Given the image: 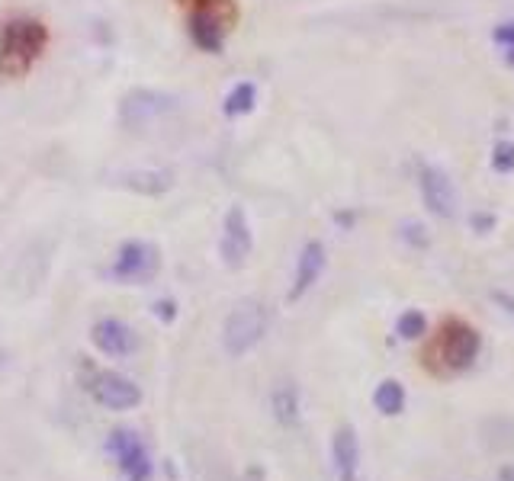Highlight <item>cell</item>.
Returning a JSON list of instances; mask_svg holds the SVG:
<instances>
[{
    "mask_svg": "<svg viewBox=\"0 0 514 481\" xmlns=\"http://www.w3.org/2000/svg\"><path fill=\"white\" fill-rule=\"evenodd\" d=\"M119 183L129 186L135 193L158 196V193H168L174 186V174L171 170H123V174H119Z\"/></svg>",
    "mask_w": 514,
    "mask_h": 481,
    "instance_id": "9a60e30c",
    "label": "cell"
},
{
    "mask_svg": "<svg viewBox=\"0 0 514 481\" xmlns=\"http://www.w3.org/2000/svg\"><path fill=\"white\" fill-rule=\"evenodd\" d=\"M87 392L107 411H132L142 405V389L132 379L119 376L113 369H94L87 376Z\"/></svg>",
    "mask_w": 514,
    "mask_h": 481,
    "instance_id": "8992f818",
    "label": "cell"
},
{
    "mask_svg": "<svg viewBox=\"0 0 514 481\" xmlns=\"http://www.w3.org/2000/svg\"><path fill=\"white\" fill-rule=\"evenodd\" d=\"M492 228H495V215H489V212H476L473 215V231H476V235H489Z\"/></svg>",
    "mask_w": 514,
    "mask_h": 481,
    "instance_id": "7402d4cb",
    "label": "cell"
},
{
    "mask_svg": "<svg viewBox=\"0 0 514 481\" xmlns=\"http://www.w3.org/2000/svg\"><path fill=\"white\" fill-rule=\"evenodd\" d=\"M479 353H482V337L473 324L463 318H447L428 350V360L434 372H441V376H460V372L476 366Z\"/></svg>",
    "mask_w": 514,
    "mask_h": 481,
    "instance_id": "7a4b0ae2",
    "label": "cell"
},
{
    "mask_svg": "<svg viewBox=\"0 0 514 481\" xmlns=\"http://www.w3.org/2000/svg\"><path fill=\"white\" fill-rule=\"evenodd\" d=\"M174 106H177V100L171 93L139 87V90H129L123 103H119V122H123L129 132H142L148 126H155V122L164 119L168 113H174Z\"/></svg>",
    "mask_w": 514,
    "mask_h": 481,
    "instance_id": "277c9868",
    "label": "cell"
},
{
    "mask_svg": "<svg viewBox=\"0 0 514 481\" xmlns=\"http://www.w3.org/2000/svg\"><path fill=\"white\" fill-rule=\"evenodd\" d=\"M107 449L116 459L119 472L126 475V481H151V456L135 430H126V427L113 430L107 440Z\"/></svg>",
    "mask_w": 514,
    "mask_h": 481,
    "instance_id": "52a82bcc",
    "label": "cell"
},
{
    "mask_svg": "<svg viewBox=\"0 0 514 481\" xmlns=\"http://www.w3.org/2000/svg\"><path fill=\"white\" fill-rule=\"evenodd\" d=\"M492 299H495V305L502 308L508 318H514V296H508V292H492Z\"/></svg>",
    "mask_w": 514,
    "mask_h": 481,
    "instance_id": "cb8c5ba5",
    "label": "cell"
},
{
    "mask_svg": "<svg viewBox=\"0 0 514 481\" xmlns=\"http://www.w3.org/2000/svg\"><path fill=\"white\" fill-rule=\"evenodd\" d=\"M325 263H328V251L322 241H309L306 247L299 251L296 260V273H293V286H290V302H299L306 292L319 283V276L325 273Z\"/></svg>",
    "mask_w": 514,
    "mask_h": 481,
    "instance_id": "8fae6325",
    "label": "cell"
},
{
    "mask_svg": "<svg viewBox=\"0 0 514 481\" xmlns=\"http://www.w3.org/2000/svg\"><path fill=\"white\" fill-rule=\"evenodd\" d=\"M270 411H274L277 424L283 427H296L302 417V398L293 382H280L274 392H270Z\"/></svg>",
    "mask_w": 514,
    "mask_h": 481,
    "instance_id": "5bb4252c",
    "label": "cell"
},
{
    "mask_svg": "<svg viewBox=\"0 0 514 481\" xmlns=\"http://www.w3.org/2000/svg\"><path fill=\"white\" fill-rule=\"evenodd\" d=\"M418 190H421V203H425V209L434 215V219L447 222L457 215V190H453V180L441 167L421 164L418 167Z\"/></svg>",
    "mask_w": 514,
    "mask_h": 481,
    "instance_id": "ba28073f",
    "label": "cell"
},
{
    "mask_svg": "<svg viewBox=\"0 0 514 481\" xmlns=\"http://www.w3.org/2000/svg\"><path fill=\"white\" fill-rule=\"evenodd\" d=\"M267 328H270V312H267L264 302H257V299L238 302L229 312V318H225V324H222L225 353H229L232 360L251 353L267 337Z\"/></svg>",
    "mask_w": 514,
    "mask_h": 481,
    "instance_id": "3957f363",
    "label": "cell"
},
{
    "mask_svg": "<svg viewBox=\"0 0 514 481\" xmlns=\"http://www.w3.org/2000/svg\"><path fill=\"white\" fill-rule=\"evenodd\" d=\"M505 65L514 68V49H505Z\"/></svg>",
    "mask_w": 514,
    "mask_h": 481,
    "instance_id": "4316f807",
    "label": "cell"
},
{
    "mask_svg": "<svg viewBox=\"0 0 514 481\" xmlns=\"http://www.w3.org/2000/svg\"><path fill=\"white\" fill-rule=\"evenodd\" d=\"M254 103H257V87H254L251 81H241V84H235L229 93H225L222 113H225V116H232V119L248 116V113L254 110Z\"/></svg>",
    "mask_w": 514,
    "mask_h": 481,
    "instance_id": "e0dca14e",
    "label": "cell"
},
{
    "mask_svg": "<svg viewBox=\"0 0 514 481\" xmlns=\"http://www.w3.org/2000/svg\"><path fill=\"white\" fill-rule=\"evenodd\" d=\"M251 247H254V235H251L248 215L241 212V206H232L229 215H225V222H222V238H219L222 263L229 270H241L251 257Z\"/></svg>",
    "mask_w": 514,
    "mask_h": 481,
    "instance_id": "9c48e42d",
    "label": "cell"
},
{
    "mask_svg": "<svg viewBox=\"0 0 514 481\" xmlns=\"http://www.w3.org/2000/svg\"><path fill=\"white\" fill-rule=\"evenodd\" d=\"M331 465L338 481H364L360 478V440L354 427H338L331 437Z\"/></svg>",
    "mask_w": 514,
    "mask_h": 481,
    "instance_id": "4fadbf2b",
    "label": "cell"
},
{
    "mask_svg": "<svg viewBox=\"0 0 514 481\" xmlns=\"http://www.w3.org/2000/svg\"><path fill=\"white\" fill-rule=\"evenodd\" d=\"M190 42L196 45L200 52L206 55H219L222 45H225V20L219 17V13L213 7H196L190 13Z\"/></svg>",
    "mask_w": 514,
    "mask_h": 481,
    "instance_id": "7c38bea8",
    "label": "cell"
},
{
    "mask_svg": "<svg viewBox=\"0 0 514 481\" xmlns=\"http://www.w3.org/2000/svg\"><path fill=\"white\" fill-rule=\"evenodd\" d=\"M402 238L408 241V244H415V247H425L428 244V235H425V228H421L418 222H412V225H402Z\"/></svg>",
    "mask_w": 514,
    "mask_h": 481,
    "instance_id": "44dd1931",
    "label": "cell"
},
{
    "mask_svg": "<svg viewBox=\"0 0 514 481\" xmlns=\"http://www.w3.org/2000/svg\"><path fill=\"white\" fill-rule=\"evenodd\" d=\"M90 340H94L100 353L113 356V360H126V356L139 350V334L123 318H100L94 331H90Z\"/></svg>",
    "mask_w": 514,
    "mask_h": 481,
    "instance_id": "30bf717a",
    "label": "cell"
},
{
    "mask_svg": "<svg viewBox=\"0 0 514 481\" xmlns=\"http://www.w3.org/2000/svg\"><path fill=\"white\" fill-rule=\"evenodd\" d=\"M428 334V315L421 308H405L396 318V337L399 340H421Z\"/></svg>",
    "mask_w": 514,
    "mask_h": 481,
    "instance_id": "ac0fdd59",
    "label": "cell"
},
{
    "mask_svg": "<svg viewBox=\"0 0 514 481\" xmlns=\"http://www.w3.org/2000/svg\"><path fill=\"white\" fill-rule=\"evenodd\" d=\"M495 481H514V462H505L502 469H498V478Z\"/></svg>",
    "mask_w": 514,
    "mask_h": 481,
    "instance_id": "484cf974",
    "label": "cell"
},
{
    "mask_svg": "<svg viewBox=\"0 0 514 481\" xmlns=\"http://www.w3.org/2000/svg\"><path fill=\"white\" fill-rule=\"evenodd\" d=\"M0 363H4V356H0Z\"/></svg>",
    "mask_w": 514,
    "mask_h": 481,
    "instance_id": "83f0119b",
    "label": "cell"
},
{
    "mask_svg": "<svg viewBox=\"0 0 514 481\" xmlns=\"http://www.w3.org/2000/svg\"><path fill=\"white\" fill-rule=\"evenodd\" d=\"M489 164L495 174H514V142H495L492 154H489Z\"/></svg>",
    "mask_w": 514,
    "mask_h": 481,
    "instance_id": "d6986e66",
    "label": "cell"
},
{
    "mask_svg": "<svg viewBox=\"0 0 514 481\" xmlns=\"http://www.w3.org/2000/svg\"><path fill=\"white\" fill-rule=\"evenodd\" d=\"M405 401H408V395L399 379H383L373 392V408L383 417H399L405 411Z\"/></svg>",
    "mask_w": 514,
    "mask_h": 481,
    "instance_id": "2e32d148",
    "label": "cell"
},
{
    "mask_svg": "<svg viewBox=\"0 0 514 481\" xmlns=\"http://www.w3.org/2000/svg\"><path fill=\"white\" fill-rule=\"evenodd\" d=\"M238 481H267V478H264V469H261V465H251V469H248L245 475H241Z\"/></svg>",
    "mask_w": 514,
    "mask_h": 481,
    "instance_id": "d4e9b609",
    "label": "cell"
},
{
    "mask_svg": "<svg viewBox=\"0 0 514 481\" xmlns=\"http://www.w3.org/2000/svg\"><path fill=\"white\" fill-rule=\"evenodd\" d=\"M161 270V254L151 241H126L113 257L110 276L116 283L126 286H142L148 279H155Z\"/></svg>",
    "mask_w": 514,
    "mask_h": 481,
    "instance_id": "5b68a950",
    "label": "cell"
},
{
    "mask_svg": "<svg viewBox=\"0 0 514 481\" xmlns=\"http://www.w3.org/2000/svg\"><path fill=\"white\" fill-rule=\"evenodd\" d=\"M155 315H158L161 321H174V318H177V305L168 302V299H161V302H155Z\"/></svg>",
    "mask_w": 514,
    "mask_h": 481,
    "instance_id": "603a6c76",
    "label": "cell"
},
{
    "mask_svg": "<svg viewBox=\"0 0 514 481\" xmlns=\"http://www.w3.org/2000/svg\"><path fill=\"white\" fill-rule=\"evenodd\" d=\"M45 45H49V29L36 17H10L0 26V74L23 77L36 68Z\"/></svg>",
    "mask_w": 514,
    "mask_h": 481,
    "instance_id": "6da1fadb",
    "label": "cell"
},
{
    "mask_svg": "<svg viewBox=\"0 0 514 481\" xmlns=\"http://www.w3.org/2000/svg\"><path fill=\"white\" fill-rule=\"evenodd\" d=\"M492 42L498 49H514V20H502L492 29Z\"/></svg>",
    "mask_w": 514,
    "mask_h": 481,
    "instance_id": "ffe728a7",
    "label": "cell"
}]
</instances>
